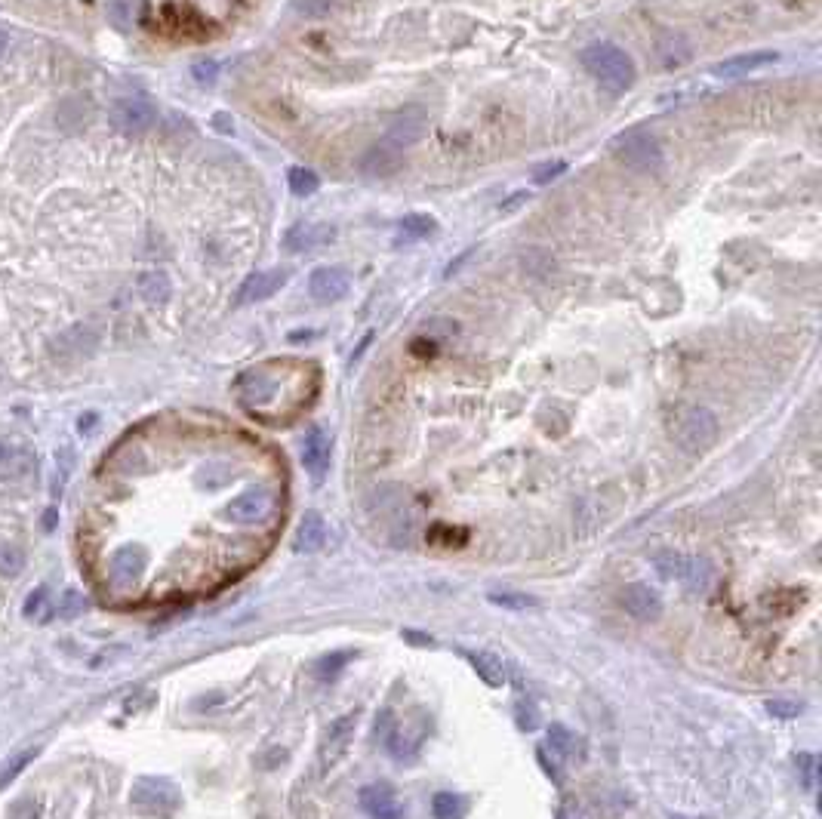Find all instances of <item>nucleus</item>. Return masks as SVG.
Masks as SVG:
<instances>
[{
    "label": "nucleus",
    "instance_id": "4",
    "mask_svg": "<svg viewBox=\"0 0 822 819\" xmlns=\"http://www.w3.org/2000/svg\"><path fill=\"white\" fill-rule=\"evenodd\" d=\"M102 342V327L96 321H77L71 327H65L53 342H50V355L62 364L71 361H87L96 355V348Z\"/></svg>",
    "mask_w": 822,
    "mask_h": 819
},
{
    "label": "nucleus",
    "instance_id": "27",
    "mask_svg": "<svg viewBox=\"0 0 822 819\" xmlns=\"http://www.w3.org/2000/svg\"><path fill=\"white\" fill-rule=\"evenodd\" d=\"M287 182H290V191L296 194V198H308V194H315L321 188V176L315 170H308V167H293Z\"/></svg>",
    "mask_w": 822,
    "mask_h": 819
},
{
    "label": "nucleus",
    "instance_id": "38",
    "mask_svg": "<svg viewBox=\"0 0 822 819\" xmlns=\"http://www.w3.org/2000/svg\"><path fill=\"white\" fill-rule=\"evenodd\" d=\"M798 764H801L804 786L813 792V789H816V758H813V755H801V758H798Z\"/></svg>",
    "mask_w": 822,
    "mask_h": 819
},
{
    "label": "nucleus",
    "instance_id": "41",
    "mask_svg": "<svg viewBox=\"0 0 822 819\" xmlns=\"http://www.w3.org/2000/svg\"><path fill=\"white\" fill-rule=\"evenodd\" d=\"M7 47H10V31H7L4 25H0V59L7 56Z\"/></svg>",
    "mask_w": 822,
    "mask_h": 819
},
{
    "label": "nucleus",
    "instance_id": "37",
    "mask_svg": "<svg viewBox=\"0 0 822 819\" xmlns=\"http://www.w3.org/2000/svg\"><path fill=\"white\" fill-rule=\"evenodd\" d=\"M216 62L213 59H201V62H194V81H201V84H213L216 81Z\"/></svg>",
    "mask_w": 822,
    "mask_h": 819
},
{
    "label": "nucleus",
    "instance_id": "6",
    "mask_svg": "<svg viewBox=\"0 0 822 819\" xmlns=\"http://www.w3.org/2000/svg\"><path fill=\"white\" fill-rule=\"evenodd\" d=\"M108 121L117 133L124 136H142L158 124V108L145 96H124L111 105Z\"/></svg>",
    "mask_w": 822,
    "mask_h": 819
},
{
    "label": "nucleus",
    "instance_id": "23",
    "mask_svg": "<svg viewBox=\"0 0 822 819\" xmlns=\"http://www.w3.org/2000/svg\"><path fill=\"white\" fill-rule=\"evenodd\" d=\"M324 539H327V530H324V521H321V515H305L302 518V524H299V530H296V549L299 552H318L321 545H324Z\"/></svg>",
    "mask_w": 822,
    "mask_h": 819
},
{
    "label": "nucleus",
    "instance_id": "16",
    "mask_svg": "<svg viewBox=\"0 0 822 819\" xmlns=\"http://www.w3.org/2000/svg\"><path fill=\"white\" fill-rule=\"evenodd\" d=\"M776 62V53L770 50H755V53H739V56H730L724 62H718L712 68L715 77H721V81H733V77H746V74H755L761 71L764 65H773Z\"/></svg>",
    "mask_w": 822,
    "mask_h": 819
},
{
    "label": "nucleus",
    "instance_id": "28",
    "mask_svg": "<svg viewBox=\"0 0 822 819\" xmlns=\"http://www.w3.org/2000/svg\"><path fill=\"white\" fill-rule=\"evenodd\" d=\"M37 755H41V749H37V746H34V749H28V752H19V755H13V758H10V761L4 764V767H0V789L13 786L16 779L22 776V770H25V767H28V764H31V761H34Z\"/></svg>",
    "mask_w": 822,
    "mask_h": 819
},
{
    "label": "nucleus",
    "instance_id": "36",
    "mask_svg": "<svg viewBox=\"0 0 822 819\" xmlns=\"http://www.w3.org/2000/svg\"><path fill=\"white\" fill-rule=\"evenodd\" d=\"M493 604H502V607H515V610H524V607H533L536 601L527 598V595H502V592H493L490 595Z\"/></svg>",
    "mask_w": 822,
    "mask_h": 819
},
{
    "label": "nucleus",
    "instance_id": "11",
    "mask_svg": "<svg viewBox=\"0 0 822 819\" xmlns=\"http://www.w3.org/2000/svg\"><path fill=\"white\" fill-rule=\"evenodd\" d=\"M351 290V275L339 265H330V268H318L315 275L308 278V293L315 302L321 305H330V302H339L345 299Z\"/></svg>",
    "mask_w": 822,
    "mask_h": 819
},
{
    "label": "nucleus",
    "instance_id": "33",
    "mask_svg": "<svg viewBox=\"0 0 822 819\" xmlns=\"http://www.w3.org/2000/svg\"><path fill=\"white\" fill-rule=\"evenodd\" d=\"M432 810H435V819H462V813H465V801H462L459 795L441 792V795H435Z\"/></svg>",
    "mask_w": 822,
    "mask_h": 819
},
{
    "label": "nucleus",
    "instance_id": "39",
    "mask_svg": "<svg viewBox=\"0 0 822 819\" xmlns=\"http://www.w3.org/2000/svg\"><path fill=\"white\" fill-rule=\"evenodd\" d=\"M567 170V164L564 161H555V164H545L542 167V173H533V182H539V185H545L548 179H558L561 173Z\"/></svg>",
    "mask_w": 822,
    "mask_h": 819
},
{
    "label": "nucleus",
    "instance_id": "5",
    "mask_svg": "<svg viewBox=\"0 0 822 819\" xmlns=\"http://www.w3.org/2000/svg\"><path fill=\"white\" fill-rule=\"evenodd\" d=\"M656 570L665 579H678L681 585H687L690 592H706L712 582V567L709 561H702L696 555H681V552H662L653 558Z\"/></svg>",
    "mask_w": 822,
    "mask_h": 819
},
{
    "label": "nucleus",
    "instance_id": "10",
    "mask_svg": "<svg viewBox=\"0 0 822 819\" xmlns=\"http://www.w3.org/2000/svg\"><path fill=\"white\" fill-rule=\"evenodd\" d=\"M133 804L145 813L167 816L179 804V792L167 783V779H139L133 789Z\"/></svg>",
    "mask_w": 822,
    "mask_h": 819
},
{
    "label": "nucleus",
    "instance_id": "1",
    "mask_svg": "<svg viewBox=\"0 0 822 819\" xmlns=\"http://www.w3.org/2000/svg\"><path fill=\"white\" fill-rule=\"evenodd\" d=\"M579 62L613 96L632 90L635 77H638L635 59L625 53L622 47H616V44H592V47H585L579 53Z\"/></svg>",
    "mask_w": 822,
    "mask_h": 819
},
{
    "label": "nucleus",
    "instance_id": "40",
    "mask_svg": "<svg viewBox=\"0 0 822 819\" xmlns=\"http://www.w3.org/2000/svg\"><path fill=\"white\" fill-rule=\"evenodd\" d=\"M84 610V601H81V595H65V604H62V616H71V613H81Z\"/></svg>",
    "mask_w": 822,
    "mask_h": 819
},
{
    "label": "nucleus",
    "instance_id": "2",
    "mask_svg": "<svg viewBox=\"0 0 822 819\" xmlns=\"http://www.w3.org/2000/svg\"><path fill=\"white\" fill-rule=\"evenodd\" d=\"M721 425L709 407H684L672 422V441L687 456H702L718 444Z\"/></svg>",
    "mask_w": 822,
    "mask_h": 819
},
{
    "label": "nucleus",
    "instance_id": "21",
    "mask_svg": "<svg viewBox=\"0 0 822 819\" xmlns=\"http://www.w3.org/2000/svg\"><path fill=\"white\" fill-rule=\"evenodd\" d=\"M139 293L151 305H164L170 299V293H173L170 275H167V271H161V268L142 271V275H139Z\"/></svg>",
    "mask_w": 822,
    "mask_h": 819
},
{
    "label": "nucleus",
    "instance_id": "17",
    "mask_svg": "<svg viewBox=\"0 0 822 819\" xmlns=\"http://www.w3.org/2000/svg\"><path fill=\"white\" fill-rule=\"evenodd\" d=\"M619 601H622V607L629 610L635 619H641V622H650V619H656L659 613H662V604H659V595L653 592V589H647V585H625L622 589V595H619Z\"/></svg>",
    "mask_w": 822,
    "mask_h": 819
},
{
    "label": "nucleus",
    "instance_id": "30",
    "mask_svg": "<svg viewBox=\"0 0 822 819\" xmlns=\"http://www.w3.org/2000/svg\"><path fill=\"white\" fill-rule=\"evenodd\" d=\"M22 613H25V619H34V622H41V619L50 616V589L47 585H37V589L28 595Z\"/></svg>",
    "mask_w": 822,
    "mask_h": 819
},
{
    "label": "nucleus",
    "instance_id": "25",
    "mask_svg": "<svg viewBox=\"0 0 822 819\" xmlns=\"http://www.w3.org/2000/svg\"><path fill=\"white\" fill-rule=\"evenodd\" d=\"M465 656H468V662H472V666L478 669V675L487 684H493V687L505 684V666H502L496 656H490V653H465Z\"/></svg>",
    "mask_w": 822,
    "mask_h": 819
},
{
    "label": "nucleus",
    "instance_id": "26",
    "mask_svg": "<svg viewBox=\"0 0 822 819\" xmlns=\"http://www.w3.org/2000/svg\"><path fill=\"white\" fill-rule=\"evenodd\" d=\"M438 222L432 216H425V213H413V216H404L398 231H401V238L404 241H422L428 238V234H435Z\"/></svg>",
    "mask_w": 822,
    "mask_h": 819
},
{
    "label": "nucleus",
    "instance_id": "31",
    "mask_svg": "<svg viewBox=\"0 0 822 819\" xmlns=\"http://www.w3.org/2000/svg\"><path fill=\"white\" fill-rule=\"evenodd\" d=\"M293 10L305 19H330L339 13V0H296Z\"/></svg>",
    "mask_w": 822,
    "mask_h": 819
},
{
    "label": "nucleus",
    "instance_id": "44",
    "mask_svg": "<svg viewBox=\"0 0 822 819\" xmlns=\"http://www.w3.org/2000/svg\"><path fill=\"white\" fill-rule=\"evenodd\" d=\"M10 459V447H7V441H0V465H4Z\"/></svg>",
    "mask_w": 822,
    "mask_h": 819
},
{
    "label": "nucleus",
    "instance_id": "20",
    "mask_svg": "<svg viewBox=\"0 0 822 819\" xmlns=\"http://www.w3.org/2000/svg\"><path fill=\"white\" fill-rule=\"evenodd\" d=\"M351 730H355V718H351V715L339 718V721L330 727L327 743H324V752H321L324 767H333V764L345 755V749H348V743H351Z\"/></svg>",
    "mask_w": 822,
    "mask_h": 819
},
{
    "label": "nucleus",
    "instance_id": "9",
    "mask_svg": "<svg viewBox=\"0 0 822 819\" xmlns=\"http://www.w3.org/2000/svg\"><path fill=\"white\" fill-rule=\"evenodd\" d=\"M287 281H290V271H287V268H262V271H253V275L238 287L234 305H253V302L271 299Z\"/></svg>",
    "mask_w": 822,
    "mask_h": 819
},
{
    "label": "nucleus",
    "instance_id": "14",
    "mask_svg": "<svg viewBox=\"0 0 822 819\" xmlns=\"http://www.w3.org/2000/svg\"><path fill=\"white\" fill-rule=\"evenodd\" d=\"M401 167H404V151H398L395 145H388V142L370 145L364 151V158H361V173L367 179H388V176H395Z\"/></svg>",
    "mask_w": 822,
    "mask_h": 819
},
{
    "label": "nucleus",
    "instance_id": "24",
    "mask_svg": "<svg viewBox=\"0 0 822 819\" xmlns=\"http://www.w3.org/2000/svg\"><path fill=\"white\" fill-rule=\"evenodd\" d=\"M521 265H524V271L530 278H552L555 275V256L548 253V250H539V247H533V250H527L524 256H521Z\"/></svg>",
    "mask_w": 822,
    "mask_h": 819
},
{
    "label": "nucleus",
    "instance_id": "18",
    "mask_svg": "<svg viewBox=\"0 0 822 819\" xmlns=\"http://www.w3.org/2000/svg\"><path fill=\"white\" fill-rule=\"evenodd\" d=\"M361 807L370 813V819H404L398 795L388 786H367L361 792Z\"/></svg>",
    "mask_w": 822,
    "mask_h": 819
},
{
    "label": "nucleus",
    "instance_id": "43",
    "mask_svg": "<svg viewBox=\"0 0 822 819\" xmlns=\"http://www.w3.org/2000/svg\"><path fill=\"white\" fill-rule=\"evenodd\" d=\"M770 712H779V715H795V712H798V706H773V702H770Z\"/></svg>",
    "mask_w": 822,
    "mask_h": 819
},
{
    "label": "nucleus",
    "instance_id": "13",
    "mask_svg": "<svg viewBox=\"0 0 822 819\" xmlns=\"http://www.w3.org/2000/svg\"><path fill=\"white\" fill-rule=\"evenodd\" d=\"M330 459H333V441L330 435L324 432V428H311V432L305 435L302 441V465H305V472L321 481L327 472H330Z\"/></svg>",
    "mask_w": 822,
    "mask_h": 819
},
{
    "label": "nucleus",
    "instance_id": "29",
    "mask_svg": "<svg viewBox=\"0 0 822 819\" xmlns=\"http://www.w3.org/2000/svg\"><path fill=\"white\" fill-rule=\"evenodd\" d=\"M548 743H552V752H558L561 758H576V752H579V736L570 733L561 724H555L552 730H548Z\"/></svg>",
    "mask_w": 822,
    "mask_h": 819
},
{
    "label": "nucleus",
    "instance_id": "22",
    "mask_svg": "<svg viewBox=\"0 0 822 819\" xmlns=\"http://www.w3.org/2000/svg\"><path fill=\"white\" fill-rule=\"evenodd\" d=\"M56 121H59V127L65 133H81L87 127V121H90V105L81 96H74V99H68V102L59 105Z\"/></svg>",
    "mask_w": 822,
    "mask_h": 819
},
{
    "label": "nucleus",
    "instance_id": "12",
    "mask_svg": "<svg viewBox=\"0 0 822 819\" xmlns=\"http://www.w3.org/2000/svg\"><path fill=\"white\" fill-rule=\"evenodd\" d=\"M336 241V225L330 222H299L284 234V247L290 253H311Z\"/></svg>",
    "mask_w": 822,
    "mask_h": 819
},
{
    "label": "nucleus",
    "instance_id": "32",
    "mask_svg": "<svg viewBox=\"0 0 822 819\" xmlns=\"http://www.w3.org/2000/svg\"><path fill=\"white\" fill-rule=\"evenodd\" d=\"M25 567V552L19 545H10V542H0V576H19Z\"/></svg>",
    "mask_w": 822,
    "mask_h": 819
},
{
    "label": "nucleus",
    "instance_id": "3",
    "mask_svg": "<svg viewBox=\"0 0 822 819\" xmlns=\"http://www.w3.org/2000/svg\"><path fill=\"white\" fill-rule=\"evenodd\" d=\"M613 154L629 170H635V173H659L662 164H665V154H662L659 139L653 133H647V130L622 133L613 142Z\"/></svg>",
    "mask_w": 822,
    "mask_h": 819
},
{
    "label": "nucleus",
    "instance_id": "19",
    "mask_svg": "<svg viewBox=\"0 0 822 819\" xmlns=\"http://www.w3.org/2000/svg\"><path fill=\"white\" fill-rule=\"evenodd\" d=\"M690 59H693V47H690L687 37L669 31V34H662L659 41H656V62H659V68L675 71V68L687 65Z\"/></svg>",
    "mask_w": 822,
    "mask_h": 819
},
{
    "label": "nucleus",
    "instance_id": "15",
    "mask_svg": "<svg viewBox=\"0 0 822 819\" xmlns=\"http://www.w3.org/2000/svg\"><path fill=\"white\" fill-rule=\"evenodd\" d=\"M145 564H148V555L139 549V545H124V549L114 552V558L108 564L111 582L114 585H133L145 573Z\"/></svg>",
    "mask_w": 822,
    "mask_h": 819
},
{
    "label": "nucleus",
    "instance_id": "42",
    "mask_svg": "<svg viewBox=\"0 0 822 819\" xmlns=\"http://www.w3.org/2000/svg\"><path fill=\"white\" fill-rule=\"evenodd\" d=\"M56 521H59L56 509H53V512H47V515H44V530H47V533H50V530H56Z\"/></svg>",
    "mask_w": 822,
    "mask_h": 819
},
{
    "label": "nucleus",
    "instance_id": "8",
    "mask_svg": "<svg viewBox=\"0 0 822 819\" xmlns=\"http://www.w3.org/2000/svg\"><path fill=\"white\" fill-rule=\"evenodd\" d=\"M425 133H428V111L422 105H404L395 117H391L385 142L395 145L398 151H404V148L422 142Z\"/></svg>",
    "mask_w": 822,
    "mask_h": 819
},
{
    "label": "nucleus",
    "instance_id": "35",
    "mask_svg": "<svg viewBox=\"0 0 822 819\" xmlns=\"http://www.w3.org/2000/svg\"><path fill=\"white\" fill-rule=\"evenodd\" d=\"M71 465H74V459H71V453L62 447V450L56 453V484H53V496L62 493V487H65V481H68V472H71Z\"/></svg>",
    "mask_w": 822,
    "mask_h": 819
},
{
    "label": "nucleus",
    "instance_id": "34",
    "mask_svg": "<svg viewBox=\"0 0 822 819\" xmlns=\"http://www.w3.org/2000/svg\"><path fill=\"white\" fill-rule=\"evenodd\" d=\"M7 819H41V804H37L34 798H19L7 810Z\"/></svg>",
    "mask_w": 822,
    "mask_h": 819
},
{
    "label": "nucleus",
    "instance_id": "7",
    "mask_svg": "<svg viewBox=\"0 0 822 819\" xmlns=\"http://www.w3.org/2000/svg\"><path fill=\"white\" fill-rule=\"evenodd\" d=\"M271 509H274V496H271V490H265V487H250V490H244V493H238L234 496L225 509H222V515L231 521V524H262L268 515H271Z\"/></svg>",
    "mask_w": 822,
    "mask_h": 819
}]
</instances>
